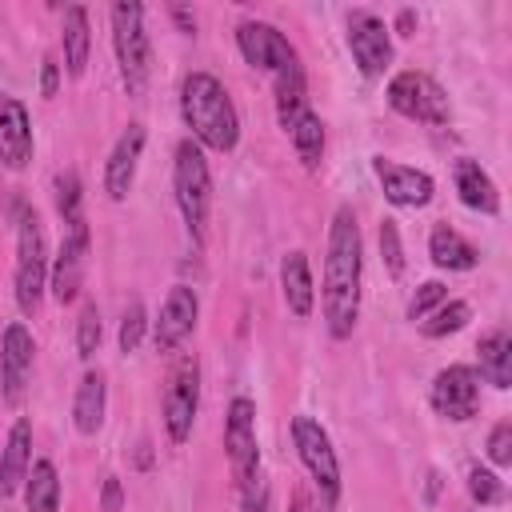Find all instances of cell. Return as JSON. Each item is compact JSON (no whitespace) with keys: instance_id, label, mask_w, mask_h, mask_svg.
<instances>
[{"instance_id":"9a60e30c","label":"cell","mask_w":512,"mask_h":512,"mask_svg":"<svg viewBox=\"0 0 512 512\" xmlns=\"http://www.w3.org/2000/svg\"><path fill=\"white\" fill-rule=\"evenodd\" d=\"M372 172H376V180H380L388 204H396V208H424V204L432 200V192H436V184H432L428 172L404 168V164L384 160V156L372 160Z\"/></svg>"},{"instance_id":"30bf717a","label":"cell","mask_w":512,"mask_h":512,"mask_svg":"<svg viewBox=\"0 0 512 512\" xmlns=\"http://www.w3.org/2000/svg\"><path fill=\"white\" fill-rule=\"evenodd\" d=\"M348 48H352V60L360 64L364 76H384V68L392 64V36H388V24L372 12H352L348 16Z\"/></svg>"},{"instance_id":"b9f144b4","label":"cell","mask_w":512,"mask_h":512,"mask_svg":"<svg viewBox=\"0 0 512 512\" xmlns=\"http://www.w3.org/2000/svg\"><path fill=\"white\" fill-rule=\"evenodd\" d=\"M292 512H308V504L304 500H292Z\"/></svg>"},{"instance_id":"f546056e","label":"cell","mask_w":512,"mask_h":512,"mask_svg":"<svg viewBox=\"0 0 512 512\" xmlns=\"http://www.w3.org/2000/svg\"><path fill=\"white\" fill-rule=\"evenodd\" d=\"M468 496H472L480 508H484V504H500V500H504V484H500L496 472L472 464V468H468Z\"/></svg>"},{"instance_id":"484cf974","label":"cell","mask_w":512,"mask_h":512,"mask_svg":"<svg viewBox=\"0 0 512 512\" xmlns=\"http://www.w3.org/2000/svg\"><path fill=\"white\" fill-rule=\"evenodd\" d=\"M88 48H92L88 12L80 4H72V8H64V64H68V76H84Z\"/></svg>"},{"instance_id":"3957f363","label":"cell","mask_w":512,"mask_h":512,"mask_svg":"<svg viewBox=\"0 0 512 512\" xmlns=\"http://www.w3.org/2000/svg\"><path fill=\"white\" fill-rule=\"evenodd\" d=\"M172 188H176V204H180V216H184L192 240H204V224H208V208H212V172H208L204 148L196 140L176 144Z\"/></svg>"},{"instance_id":"4316f807","label":"cell","mask_w":512,"mask_h":512,"mask_svg":"<svg viewBox=\"0 0 512 512\" xmlns=\"http://www.w3.org/2000/svg\"><path fill=\"white\" fill-rule=\"evenodd\" d=\"M60 508V476L52 460H36L28 472V512H56Z\"/></svg>"},{"instance_id":"ac0fdd59","label":"cell","mask_w":512,"mask_h":512,"mask_svg":"<svg viewBox=\"0 0 512 512\" xmlns=\"http://www.w3.org/2000/svg\"><path fill=\"white\" fill-rule=\"evenodd\" d=\"M140 152H144V124H128V132L116 140V148H112V156L104 164V192L112 200H124L132 192Z\"/></svg>"},{"instance_id":"f35d334b","label":"cell","mask_w":512,"mask_h":512,"mask_svg":"<svg viewBox=\"0 0 512 512\" xmlns=\"http://www.w3.org/2000/svg\"><path fill=\"white\" fill-rule=\"evenodd\" d=\"M100 504H104V512H120V508H124V488H120V480H116V476H108V480H104Z\"/></svg>"},{"instance_id":"7a4b0ae2","label":"cell","mask_w":512,"mask_h":512,"mask_svg":"<svg viewBox=\"0 0 512 512\" xmlns=\"http://www.w3.org/2000/svg\"><path fill=\"white\" fill-rule=\"evenodd\" d=\"M180 112L192 128V140L216 152H232L240 140V116L228 88L212 72H188L180 84Z\"/></svg>"},{"instance_id":"d590c367","label":"cell","mask_w":512,"mask_h":512,"mask_svg":"<svg viewBox=\"0 0 512 512\" xmlns=\"http://www.w3.org/2000/svg\"><path fill=\"white\" fill-rule=\"evenodd\" d=\"M488 456H492V464H512V424L508 420H500L496 428H492V436H488Z\"/></svg>"},{"instance_id":"83f0119b","label":"cell","mask_w":512,"mask_h":512,"mask_svg":"<svg viewBox=\"0 0 512 512\" xmlns=\"http://www.w3.org/2000/svg\"><path fill=\"white\" fill-rule=\"evenodd\" d=\"M288 136H292V148L304 160V168H320V156H324V120L312 108L288 128Z\"/></svg>"},{"instance_id":"4dcf8cb0","label":"cell","mask_w":512,"mask_h":512,"mask_svg":"<svg viewBox=\"0 0 512 512\" xmlns=\"http://www.w3.org/2000/svg\"><path fill=\"white\" fill-rule=\"evenodd\" d=\"M76 348H80V360H92L96 348H100V308L88 300L80 320H76Z\"/></svg>"},{"instance_id":"4fadbf2b","label":"cell","mask_w":512,"mask_h":512,"mask_svg":"<svg viewBox=\"0 0 512 512\" xmlns=\"http://www.w3.org/2000/svg\"><path fill=\"white\" fill-rule=\"evenodd\" d=\"M84 268H88V224L76 220L68 224V236L56 252V264H52V296L60 304H72L80 296V284H84Z\"/></svg>"},{"instance_id":"74e56055","label":"cell","mask_w":512,"mask_h":512,"mask_svg":"<svg viewBox=\"0 0 512 512\" xmlns=\"http://www.w3.org/2000/svg\"><path fill=\"white\" fill-rule=\"evenodd\" d=\"M56 88H60V64H56V56H44V68H40V92H44V96H56Z\"/></svg>"},{"instance_id":"e0dca14e","label":"cell","mask_w":512,"mask_h":512,"mask_svg":"<svg viewBox=\"0 0 512 512\" xmlns=\"http://www.w3.org/2000/svg\"><path fill=\"white\" fill-rule=\"evenodd\" d=\"M32 160V120L16 96L0 92V164L20 172Z\"/></svg>"},{"instance_id":"d4e9b609","label":"cell","mask_w":512,"mask_h":512,"mask_svg":"<svg viewBox=\"0 0 512 512\" xmlns=\"http://www.w3.org/2000/svg\"><path fill=\"white\" fill-rule=\"evenodd\" d=\"M476 376H484L492 388L512 384V336L504 328H496L480 340V372Z\"/></svg>"},{"instance_id":"836d02e7","label":"cell","mask_w":512,"mask_h":512,"mask_svg":"<svg viewBox=\"0 0 512 512\" xmlns=\"http://www.w3.org/2000/svg\"><path fill=\"white\" fill-rule=\"evenodd\" d=\"M144 304L140 300H132L128 304V312H124V320H120V352H136L140 348V336H144Z\"/></svg>"},{"instance_id":"9c48e42d","label":"cell","mask_w":512,"mask_h":512,"mask_svg":"<svg viewBox=\"0 0 512 512\" xmlns=\"http://www.w3.org/2000/svg\"><path fill=\"white\" fill-rule=\"evenodd\" d=\"M224 448H228V464L236 484L244 488L256 472H260V448H256V404L248 396H236L228 404V420H224Z\"/></svg>"},{"instance_id":"ba28073f","label":"cell","mask_w":512,"mask_h":512,"mask_svg":"<svg viewBox=\"0 0 512 512\" xmlns=\"http://www.w3.org/2000/svg\"><path fill=\"white\" fill-rule=\"evenodd\" d=\"M196 408H200V364L196 356H180L164 384V428L172 444H184L192 436Z\"/></svg>"},{"instance_id":"52a82bcc","label":"cell","mask_w":512,"mask_h":512,"mask_svg":"<svg viewBox=\"0 0 512 512\" xmlns=\"http://www.w3.org/2000/svg\"><path fill=\"white\" fill-rule=\"evenodd\" d=\"M388 104H392L400 116L420 120V124H448V116H452L444 88H440L432 76L412 72V68H408V72H396V76L388 80Z\"/></svg>"},{"instance_id":"e575fe53","label":"cell","mask_w":512,"mask_h":512,"mask_svg":"<svg viewBox=\"0 0 512 512\" xmlns=\"http://www.w3.org/2000/svg\"><path fill=\"white\" fill-rule=\"evenodd\" d=\"M380 252H384L388 272H392V276H400V272H404V248H400V232H396V224H392V220H384V224H380Z\"/></svg>"},{"instance_id":"5bb4252c","label":"cell","mask_w":512,"mask_h":512,"mask_svg":"<svg viewBox=\"0 0 512 512\" xmlns=\"http://www.w3.org/2000/svg\"><path fill=\"white\" fill-rule=\"evenodd\" d=\"M32 332L24 324H8L4 328V340H0V392L8 404H20L24 396V384L32 376Z\"/></svg>"},{"instance_id":"5b68a950","label":"cell","mask_w":512,"mask_h":512,"mask_svg":"<svg viewBox=\"0 0 512 512\" xmlns=\"http://www.w3.org/2000/svg\"><path fill=\"white\" fill-rule=\"evenodd\" d=\"M44 280H48L44 228H40V216L28 204H20V212H16V304L24 316H36Z\"/></svg>"},{"instance_id":"1f68e13d","label":"cell","mask_w":512,"mask_h":512,"mask_svg":"<svg viewBox=\"0 0 512 512\" xmlns=\"http://www.w3.org/2000/svg\"><path fill=\"white\" fill-rule=\"evenodd\" d=\"M56 208H60V216H64L68 224L84 220V216H80V180H76V172L56 176Z\"/></svg>"},{"instance_id":"ab89813d","label":"cell","mask_w":512,"mask_h":512,"mask_svg":"<svg viewBox=\"0 0 512 512\" xmlns=\"http://www.w3.org/2000/svg\"><path fill=\"white\" fill-rule=\"evenodd\" d=\"M172 16H176V24H180L184 32H192V28H196V20H192V16L184 12V8H172Z\"/></svg>"},{"instance_id":"7402d4cb","label":"cell","mask_w":512,"mask_h":512,"mask_svg":"<svg viewBox=\"0 0 512 512\" xmlns=\"http://www.w3.org/2000/svg\"><path fill=\"white\" fill-rule=\"evenodd\" d=\"M304 112H308V88H304V68L296 60V64L276 72V116H280V128L288 132Z\"/></svg>"},{"instance_id":"44dd1931","label":"cell","mask_w":512,"mask_h":512,"mask_svg":"<svg viewBox=\"0 0 512 512\" xmlns=\"http://www.w3.org/2000/svg\"><path fill=\"white\" fill-rule=\"evenodd\" d=\"M428 256H432L436 268H448V272H468V268H476V260H480V252H476L456 228H448V224H436V228H432V236H428Z\"/></svg>"},{"instance_id":"d6a6232c","label":"cell","mask_w":512,"mask_h":512,"mask_svg":"<svg viewBox=\"0 0 512 512\" xmlns=\"http://www.w3.org/2000/svg\"><path fill=\"white\" fill-rule=\"evenodd\" d=\"M448 300V288L440 284V280H424L420 288H416V296L408 300V320H424L432 308H440Z\"/></svg>"},{"instance_id":"cb8c5ba5","label":"cell","mask_w":512,"mask_h":512,"mask_svg":"<svg viewBox=\"0 0 512 512\" xmlns=\"http://www.w3.org/2000/svg\"><path fill=\"white\" fill-rule=\"evenodd\" d=\"M104 408H108L104 376H100V372H84V380H80V388H76V404H72L76 428H80L84 436H96L100 424H104Z\"/></svg>"},{"instance_id":"d6986e66","label":"cell","mask_w":512,"mask_h":512,"mask_svg":"<svg viewBox=\"0 0 512 512\" xmlns=\"http://www.w3.org/2000/svg\"><path fill=\"white\" fill-rule=\"evenodd\" d=\"M32 460V420L20 416L8 432V444H4V456H0V500H8L24 480H28V464Z\"/></svg>"},{"instance_id":"7c38bea8","label":"cell","mask_w":512,"mask_h":512,"mask_svg":"<svg viewBox=\"0 0 512 512\" xmlns=\"http://www.w3.org/2000/svg\"><path fill=\"white\" fill-rule=\"evenodd\" d=\"M236 44H240V52H244V60L252 64V68H264V72H280V68H288V64H296L300 56H296V48L288 44V36L284 32H276L272 24H264V20H244L240 28H236Z\"/></svg>"},{"instance_id":"60d3db41","label":"cell","mask_w":512,"mask_h":512,"mask_svg":"<svg viewBox=\"0 0 512 512\" xmlns=\"http://www.w3.org/2000/svg\"><path fill=\"white\" fill-rule=\"evenodd\" d=\"M396 28H400V32H408V28H412V12H408V8L400 12V20H396Z\"/></svg>"},{"instance_id":"f1b7e54d","label":"cell","mask_w":512,"mask_h":512,"mask_svg":"<svg viewBox=\"0 0 512 512\" xmlns=\"http://www.w3.org/2000/svg\"><path fill=\"white\" fill-rule=\"evenodd\" d=\"M468 316H472V308H468L464 300H444V304H440V308H436V312H432V316H428V320L420 324V332L436 340V336L460 332V328L468 324Z\"/></svg>"},{"instance_id":"277c9868","label":"cell","mask_w":512,"mask_h":512,"mask_svg":"<svg viewBox=\"0 0 512 512\" xmlns=\"http://www.w3.org/2000/svg\"><path fill=\"white\" fill-rule=\"evenodd\" d=\"M112 48H116V64H120V80H124L128 96H144L148 72H152V48H148L140 4H132V0L112 4Z\"/></svg>"},{"instance_id":"8d00e7d4","label":"cell","mask_w":512,"mask_h":512,"mask_svg":"<svg viewBox=\"0 0 512 512\" xmlns=\"http://www.w3.org/2000/svg\"><path fill=\"white\" fill-rule=\"evenodd\" d=\"M240 500H244V512H268V480L256 472V476L240 488Z\"/></svg>"},{"instance_id":"2e32d148","label":"cell","mask_w":512,"mask_h":512,"mask_svg":"<svg viewBox=\"0 0 512 512\" xmlns=\"http://www.w3.org/2000/svg\"><path fill=\"white\" fill-rule=\"evenodd\" d=\"M196 316H200V300L188 284H176L164 304H160V316H156V348L160 352H172L176 344H184V336L196 328Z\"/></svg>"},{"instance_id":"8992f818","label":"cell","mask_w":512,"mask_h":512,"mask_svg":"<svg viewBox=\"0 0 512 512\" xmlns=\"http://www.w3.org/2000/svg\"><path fill=\"white\" fill-rule=\"evenodd\" d=\"M292 444H296V452H300V464H304L308 476L316 480L324 508H336V504H340V464H336L332 440H328V432L320 428V420H312V416H292Z\"/></svg>"},{"instance_id":"603a6c76","label":"cell","mask_w":512,"mask_h":512,"mask_svg":"<svg viewBox=\"0 0 512 512\" xmlns=\"http://www.w3.org/2000/svg\"><path fill=\"white\" fill-rule=\"evenodd\" d=\"M280 288H284V300L296 316H312V272H308V256L304 252H288L280 260Z\"/></svg>"},{"instance_id":"6da1fadb","label":"cell","mask_w":512,"mask_h":512,"mask_svg":"<svg viewBox=\"0 0 512 512\" xmlns=\"http://www.w3.org/2000/svg\"><path fill=\"white\" fill-rule=\"evenodd\" d=\"M360 264H364L360 224L356 212L340 204L332 212L328 256H324V324L332 340H348L360 320Z\"/></svg>"},{"instance_id":"8fae6325","label":"cell","mask_w":512,"mask_h":512,"mask_svg":"<svg viewBox=\"0 0 512 512\" xmlns=\"http://www.w3.org/2000/svg\"><path fill=\"white\" fill-rule=\"evenodd\" d=\"M432 408L448 420H472L480 412V376L468 364H452L432 380Z\"/></svg>"},{"instance_id":"ffe728a7","label":"cell","mask_w":512,"mask_h":512,"mask_svg":"<svg viewBox=\"0 0 512 512\" xmlns=\"http://www.w3.org/2000/svg\"><path fill=\"white\" fill-rule=\"evenodd\" d=\"M452 180H456V192H460V200L468 204V208H476V212H500V192H496V184H492V176L476 164V160H456V168H452Z\"/></svg>"}]
</instances>
